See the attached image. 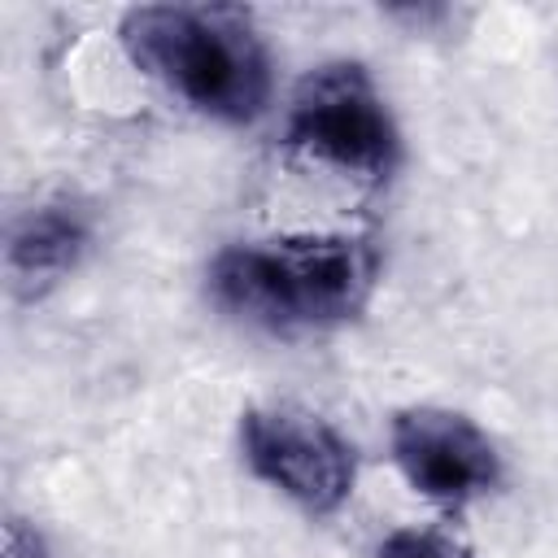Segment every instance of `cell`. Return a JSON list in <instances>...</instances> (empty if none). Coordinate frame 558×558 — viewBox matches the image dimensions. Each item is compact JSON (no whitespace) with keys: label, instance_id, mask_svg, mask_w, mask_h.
Instances as JSON below:
<instances>
[{"label":"cell","instance_id":"3957f363","mask_svg":"<svg viewBox=\"0 0 558 558\" xmlns=\"http://www.w3.org/2000/svg\"><path fill=\"white\" fill-rule=\"evenodd\" d=\"M288 144L357 179H384L397 166V126L357 61H327L296 83Z\"/></svg>","mask_w":558,"mask_h":558},{"label":"cell","instance_id":"277c9868","mask_svg":"<svg viewBox=\"0 0 558 558\" xmlns=\"http://www.w3.org/2000/svg\"><path fill=\"white\" fill-rule=\"evenodd\" d=\"M248 466L296 506L327 514L353 493V445L314 410L262 405L240 423Z\"/></svg>","mask_w":558,"mask_h":558},{"label":"cell","instance_id":"7a4b0ae2","mask_svg":"<svg viewBox=\"0 0 558 558\" xmlns=\"http://www.w3.org/2000/svg\"><path fill=\"white\" fill-rule=\"evenodd\" d=\"M126 57L222 122H253L270 100V61L240 9L140 4L118 26Z\"/></svg>","mask_w":558,"mask_h":558},{"label":"cell","instance_id":"8992f818","mask_svg":"<svg viewBox=\"0 0 558 558\" xmlns=\"http://www.w3.org/2000/svg\"><path fill=\"white\" fill-rule=\"evenodd\" d=\"M87 240H92V227H87L83 209L65 205V201L26 209V214L13 222L9 248H4L13 288H17L22 296L48 292L52 283H61V279L78 266V257L87 253Z\"/></svg>","mask_w":558,"mask_h":558},{"label":"cell","instance_id":"ba28073f","mask_svg":"<svg viewBox=\"0 0 558 558\" xmlns=\"http://www.w3.org/2000/svg\"><path fill=\"white\" fill-rule=\"evenodd\" d=\"M4 558H48V545L39 541L35 527H26V519H9L4 523Z\"/></svg>","mask_w":558,"mask_h":558},{"label":"cell","instance_id":"52a82bcc","mask_svg":"<svg viewBox=\"0 0 558 558\" xmlns=\"http://www.w3.org/2000/svg\"><path fill=\"white\" fill-rule=\"evenodd\" d=\"M379 558H471V549L436 527H397L379 545Z\"/></svg>","mask_w":558,"mask_h":558},{"label":"cell","instance_id":"6da1fadb","mask_svg":"<svg viewBox=\"0 0 558 558\" xmlns=\"http://www.w3.org/2000/svg\"><path fill=\"white\" fill-rule=\"evenodd\" d=\"M379 275V257L357 235H283L235 244L214 257V301L266 331H305L353 318Z\"/></svg>","mask_w":558,"mask_h":558},{"label":"cell","instance_id":"5b68a950","mask_svg":"<svg viewBox=\"0 0 558 558\" xmlns=\"http://www.w3.org/2000/svg\"><path fill=\"white\" fill-rule=\"evenodd\" d=\"M392 458L414 493L440 506H466L501 475L493 440L458 410L410 405L392 418Z\"/></svg>","mask_w":558,"mask_h":558}]
</instances>
